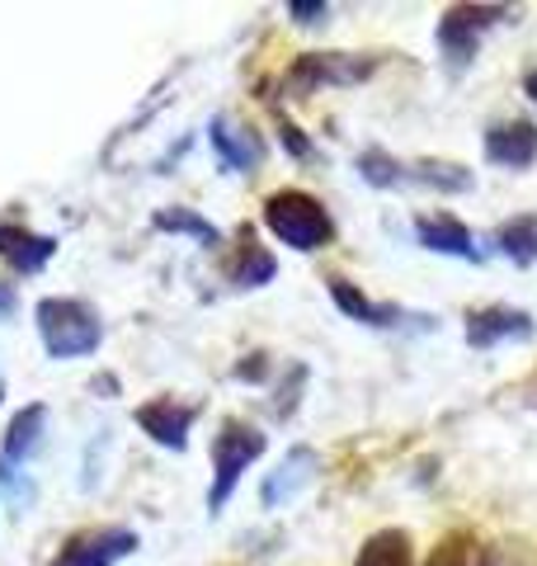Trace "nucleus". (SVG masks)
Returning <instances> with one entry per match:
<instances>
[{
  "mask_svg": "<svg viewBox=\"0 0 537 566\" xmlns=\"http://www.w3.org/2000/svg\"><path fill=\"white\" fill-rule=\"evenodd\" d=\"M0 397H6V387H0Z\"/></svg>",
  "mask_w": 537,
  "mask_h": 566,
  "instance_id": "29",
  "label": "nucleus"
},
{
  "mask_svg": "<svg viewBox=\"0 0 537 566\" xmlns=\"http://www.w3.org/2000/svg\"><path fill=\"white\" fill-rule=\"evenodd\" d=\"M264 374H268L264 354H250V359H245V364H236V378H241V382H260Z\"/></svg>",
  "mask_w": 537,
  "mask_h": 566,
  "instance_id": "26",
  "label": "nucleus"
},
{
  "mask_svg": "<svg viewBox=\"0 0 537 566\" xmlns=\"http://www.w3.org/2000/svg\"><path fill=\"white\" fill-rule=\"evenodd\" d=\"M429 566H499L495 547H486V538H476L472 528H453L434 553H429Z\"/></svg>",
  "mask_w": 537,
  "mask_h": 566,
  "instance_id": "16",
  "label": "nucleus"
},
{
  "mask_svg": "<svg viewBox=\"0 0 537 566\" xmlns=\"http://www.w3.org/2000/svg\"><path fill=\"white\" fill-rule=\"evenodd\" d=\"M406 185H424V189H443V193H467L472 189V170H462L453 161H420V166H406Z\"/></svg>",
  "mask_w": 537,
  "mask_h": 566,
  "instance_id": "20",
  "label": "nucleus"
},
{
  "mask_svg": "<svg viewBox=\"0 0 537 566\" xmlns=\"http://www.w3.org/2000/svg\"><path fill=\"white\" fill-rule=\"evenodd\" d=\"M0 486H6L14 510L33 505V482H29V476H20V463H6V458H0Z\"/></svg>",
  "mask_w": 537,
  "mask_h": 566,
  "instance_id": "23",
  "label": "nucleus"
},
{
  "mask_svg": "<svg viewBox=\"0 0 537 566\" xmlns=\"http://www.w3.org/2000/svg\"><path fill=\"white\" fill-rule=\"evenodd\" d=\"M264 444H268V439L255 430V424L222 420V430L212 434V491H208V510H212V515H218L231 495H236L245 468L264 453Z\"/></svg>",
  "mask_w": 537,
  "mask_h": 566,
  "instance_id": "3",
  "label": "nucleus"
},
{
  "mask_svg": "<svg viewBox=\"0 0 537 566\" xmlns=\"http://www.w3.org/2000/svg\"><path fill=\"white\" fill-rule=\"evenodd\" d=\"M137 424L156 439L160 449L185 453L189 449V430H193V406H179L175 397H156L147 406H137Z\"/></svg>",
  "mask_w": 537,
  "mask_h": 566,
  "instance_id": "9",
  "label": "nucleus"
},
{
  "mask_svg": "<svg viewBox=\"0 0 537 566\" xmlns=\"http://www.w3.org/2000/svg\"><path fill=\"white\" fill-rule=\"evenodd\" d=\"M33 316H39V335L52 359H81V354H95L104 340L99 316L81 297H43Z\"/></svg>",
  "mask_w": 537,
  "mask_h": 566,
  "instance_id": "2",
  "label": "nucleus"
},
{
  "mask_svg": "<svg viewBox=\"0 0 537 566\" xmlns=\"http://www.w3.org/2000/svg\"><path fill=\"white\" fill-rule=\"evenodd\" d=\"M288 14L302 29H316V24L330 20V6H326V0H288Z\"/></svg>",
  "mask_w": 537,
  "mask_h": 566,
  "instance_id": "24",
  "label": "nucleus"
},
{
  "mask_svg": "<svg viewBox=\"0 0 537 566\" xmlns=\"http://www.w3.org/2000/svg\"><path fill=\"white\" fill-rule=\"evenodd\" d=\"M278 137H283V151H293L297 161H316V147L307 142V133H302L297 123H283V128H278Z\"/></svg>",
  "mask_w": 537,
  "mask_h": 566,
  "instance_id": "25",
  "label": "nucleus"
},
{
  "mask_svg": "<svg viewBox=\"0 0 537 566\" xmlns=\"http://www.w3.org/2000/svg\"><path fill=\"white\" fill-rule=\"evenodd\" d=\"M330 297H335L339 312L354 316V322H364V326H401L406 322V312L397 303H368V297L345 279H330Z\"/></svg>",
  "mask_w": 537,
  "mask_h": 566,
  "instance_id": "15",
  "label": "nucleus"
},
{
  "mask_svg": "<svg viewBox=\"0 0 537 566\" xmlns=\"http://www.w3.org/2000/svg\"><path fill=\"white\" fill-rule=\"evenodd\" d=\"M316 472H320V458H316V449H307V444H297V449H288V458L264 476V486H260V501L274 510V505H283V501H293V495L302 491V486H312L316 482Z\"/></svg>",
  "mask_w": 537,
  "mask_h": 566,
  "instance_id": "10",
  "label": "nucleus"
},
{
  "mask_svg": "<svg viewBox=\"0 0 537 566\" xmlns=\"http://www.w3.org/2000/svg\"><path fill=\"white\" fill-rule=\"evenodd\" d=\"M14 307H20V297H14V283H0V322H10Z\"/></svg>",
  "mask_w": 537,
  "mask_h": 566,
  "instance_id": "27",
  "label": "nucleus"
},
{
  "mask_svg": "<svg viewBox=\"0 0 537 566\" xmlns=\"http://www.w3.org/2000/svg\"><path fill=\"white\" fill-rule=\"evenodd\" d=\"M505 14H509L505 6H453V10H443L439 48L448 57V71H467L476 48H481V33H486L491 24H499Z\"/></svg>",
  "mask_w": 537,
  "mask_h": 566,
  "instance_id": "5",
  "label": "nucleus"
},
{
  "mask_svg": "<svg viewBox=\"0 0 537 566\" xmlns=\"http://www.w3.org/2000/svg\"><path fill=\"white\" fill-rule=\"evenodd\" d=\"M133 553H137L133 528H90V534L66 538V547L52 557V566H118Z\"/></svg>",
  "mask_w": 537,
  "mask_h": 566,
  "instance_id": "6",
  "label": "nucleus"
},
{
  "mask_svg": "<svg viewBox=\"0 0 537 566\" xmlns=\"http://www.w3.org/2000/svg\"><path fill=\"white\" fill-rule=\"evenodd\" d=\"M354 566H410V534H401V528H378V534L358 547Z\"/></svg>",
  "mask_w": 537,
  "mask_h": 566,
  "instance_id": "19",
  "label": "nucleus"
},
{
  "mask_svg": "<svg viewBox=\"0 0 537 566\" xmlns=\"http://www.w3.org/2000/svg\"><path fill=\"white\" fill-rule=\"evenodd\" d=\"M264 227L283 245H293V251H320V245L335 237V222H330L326 203H320L316 193H307V189H278V193H268Z\"/></svg>",
  "mask_w": 537,
  "mask_h": 566,
  "instance_id": "1",
  "label": "nucleus"
},
{
  "mask_svg": "<svg viewBox=\"0 0 537 566\" xmlns=\"http://www.w3.org/2000/svg\"><path fill=\"white\" fill-rule=\"evenodd\" d=\"M486 161L505 170H528L537 161V123L528 118H505L486 128Z\"/></svg>",
  "mask_w": 537,
  "mask_h": 566,
  "instance_id": "7",
  "label": "nucleus"
},
{
  "mask_svg": "<svg viewBox=\"0 0 537 566\" xmlns=\"http://www.w3.org/2000/svg\"><path fill=\"white\" fill-rule=\"evenodd\" d=\"M415 237H420L424 251H434V255H453V260L481 264V251H476L472 232L453 218V212H424V218H415Z\"/></svg>",
  "mask_w": 537,
  "mask_h": 566,
  "instance_id": "11",
  "label": "nucleus"
},
{
  "mask_svg": "<svg viewBox=\"0 0 537 566\" xmlns=\"http://www.w3.org/2000/svg\"><path fill=\"white\" fill-rule=\"evenodd\" d=\"M495 245H499V255L518 264V270H528V264H537V212H524V218H509V222L495 232Z\"/></svg>",
  "mask_w": 537,
  "mask_h": 566,
  "instance_id": "18",
  "label": "nucleus"
},
{
  "mask_svg": "<svg viewBox=\"0 0 537 566\" xmlns=\"http://www.w3.org/2000/svg\"><path fill=\"white\" fill-rule=\"evenodd\" d=\"M378 71V57H358V52H302L283 76L288 95H307L316 85H358Z\"/></svg>",
  "mask_w": 537,
  "mask_h": 566,
  "instance_id": "4",
  "label": "nucleus"
},
{
  "mask_svg": "<svg viewBox=\"0 0 537 566\" xmlns=\"http://www.w3.org/2000/svg\"><path fill=\"white\" fill-rule=\"evenodd\" d=\"M274 274H278V260L268 255L250 232H241V251H236V260H231V283H236V289H264Z\"/></svg>",
  "mask_w": 537,
  "mask_h": 566,
  "instance_id": "17",
  "label": "nucleus"
},
{
  "mask_svg": "<svg viewBox=\"0 0 537 566\" xmlns=\"http://www.w3.org/2000/svg\"><path fill=\"white\" fill-rule=\"evenodd\" d=\"M358 175L372 185V189H397V185H406V166L397 161V156H387V151H364L358 156Z\"/></svg>",
  "mask_w": 537,
  "mask_h": 566,
  "instance_id": "22",
  "label": "nucleus"
},
{
  "mask_svg": "<svg viewBox=\"0 0 537 566\" xmlns=\"http://www.w3.org/2000/svg\"><path fill=\"white\" fill-rule=\"evenodd\" d=\"M43 430H48V406L43 401L24 406V411L10 420L0 458H6V463H24V458H33V453H39V444H43Z\"/></svg>",
  "mask_w": 537,
  "mask_h": 566,
  "instance_id": "14",
  "label": "nucleus"
},
{
  "mask_svg": "<svg viewBox=\"0 0 537 566\" xmlns=\"http://www.w3.org/2000/svg\"><path fill=\"white\" fill-rule=\"evenodd\" d=\"M52 255H57V241L52 237L29 232L20 222H0V260H6L14 274H39Z\"/></svg>",
  "mask_w": 537,
  "mask_h": 566,
  "instance_id": "12",
  "label": "nucleus"
},
{
  "mask_svg": "<svg viewBox=\"0 0 537 566\" xmlns=\"http://www.w3.org/2000/svg\"><path fill=\"white\" fill-rule=\"evenodd\" d=\"M151 227H156V232L193 237V241H203V245H222V232H218V227H212L208 218H199V212H189V208H156Z\"/></svg>",
  "mask_w": 537,
  "mask_h": 566,
  "instance_id": "21",
  "label": "nucleus"
},
{
  "mask_svg": "<svg viewBox=\"0 0 537 566\" xmlns=\"http://www.w3.org/2000/svg\"><path fill=\"white\" fill-rule=\"evenodd\" d=\"M524 95H528V99L537 104V66H533V71H528V76H524Z\"/></svg>",
  "mask_w": 537,
  "mask_h": 566,
  "instance_id": "28",
  "label": "nucleus"
},
{
  "mask_svg": "<svg viewBox=\"0 0 537 566\" xmlns=\"http://www.w3.org/2000/svg\"><path fill=\"white\" fill-rule=\"evenodd\" d=\"M537 322L518 307H481L467 316V345L472 349H491L499 340H533Z\"/></svg>",
  "mask_w": 537,
  "mask_h": 566,
  "instance_id": "8",
  "label": "nucleus"
},
{
  "mask_svg": "<svg viewBox=\"0 0 537 566\" xmlns=\"http://www.w3.org/2000/svg\"><path fill=\"white\" fill-rule=\"evenodd\" d=\"M208 142H212V151H218V161L227 170H250V166H260V156H264L260 137L236 128L227 114H218V118L208 123Z\"/></svg>",
  "mask_w": 537,
  "mask_h": 566,
  "instance_id": "13",
  "label": "nucleus"
}]
</instances>
